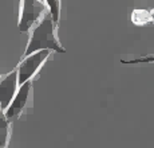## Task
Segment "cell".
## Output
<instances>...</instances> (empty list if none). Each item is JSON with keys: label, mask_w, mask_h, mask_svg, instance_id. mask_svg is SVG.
Segmentation results:
<instances>
[{"label": "cell", "mask_w": 154, "mask_h": 148, "mask_svg": "<svg viewBox=\"0 0 154 148\" xmlns=\"http://www.w3.org/2000/svg\"><path fill=\"white\" fill-rule=\"evenodd\" d=\"M40 50L66 53L64 47L60 44V40L58 39V35H56V23L54 22L48 11L44 14V16L39 20L38 24H35L34 30H32L28 44L26 47L24 57L40 51Z\"/></svg>", "instance_id": "6da1fadb"}, {"label": "cell", "mask_w": 154, "mask_h": 148, "mask_svg": "<svg viewBox=\"0 0 154 148\" xmlns=\"http://www.w3.org/2000/svg\"><path fill=\"white\" fill-rule=\"evenodd\" d=\"M48 11L46 3L43 0H22L20 5V18H19V31L27 32Z\"/></svg>", "instance_id": "7a4b0ae2"}, {"label": "cell", "mask_w": 154, "mask_h": 148, "mask_svg": "<svg viewBox=\"0 0 154 148\" xmlns=\"http://www.w3.org/2000/svg\"><path fill=\"white\" fill-rule=\"evenodd\" d=\"M50 53L51 51H48V50H40V51H36L34 54H29L23 58V61L20 62L16 69L19 86L24 82L31 81V78L39 72V69L43 66L47 58L50 57Z\"/></svg>", "instance_id": "3957f363"}, {"label": "cell", "mask_w": 154, "mask_h": 148, "mask_svg": "<svg viewBox=\"0 0 154 148\" xmlns=\"http://www.w3.org/2000/svg\"><path fill=\"white\" fill-rule=\"evenodd\" d=\"M31 97H32V82L27 81L19 86L14 100L10 104V106L4 111L5 117H7L8 120L17 118L26 111L28 104L31 102Z\"/></svg>", "instance_id": "277c9868"}, {"label": "cell", "mask_w": 154, "mask_h": 148, "mask_svg": "<svg viewBox=\"0 0 154 148\" xmlns=\"http://www.w3.org/2000/svg\"><path fill=\"white\" fill-rule=\"evenodd\" d=\"M17 89H19V82H17L16 70H12L0 78V108L3 112L10 106Z\"/></svg>", "instance_id": "5b68a950"}, {"label": "cell", "mask_w": 154, "mask_h": 148, "mask_svg": "<svg viewBox=\"0 0 154 148\" xmlns=\"http://www.w3.org/2000/svg\"><path fill=\"white\" fill-rule=\"evenodd\" d=\"M10 120L5 117L4 112L0 113V148H7L8 140H10Z\"/></svg>", "instance_id": "8992f818"}, {"label": "cell", "mask_w": 154, "mask_h": 148, "mask_svg": "<svg viewBox=\"0 0 154 148\" xmlns=\"http://www.w3.org/2000/svg\"><path fill=\"white\" fill-rule=\"evenodd\" d=\"M131 22L138 26H143L150 22V14L147 10H135L131 14Z\"/></svg>", "instance_id": "52a82bcc"}, {"label": "cell", "mask_w": 154, "mask_h": 148, "mask_svg": "<svg viewBox=\"0 0 154 148\" xmlns=\"http://www.w3.org/2000/svg\"><path fill=\"white\" fill-rule=\"evenodd\" d=\"M46 3L47 8H48V12L51 14L52 19L55 23L59 22V18H60V0H43Z\"/></svg>", "instance_id": "ba28073f"}, {"label": "cell", "mask_w": 154, "mask_h": 148, "mask_svg": "<svg viewBox=\"0 0 154 148\" xmlns=\"http://www.w3.org/2000/svg\"><path fill=\"white\" fill-rule=\"evenodd\" d=\"M140 62H145V63H152L154 62V53L150 55H145V57H140V58H135V59H131V61H125L123 63H140Z\"/></svg>", "instance_id": "9c48e42d"}, {"label": "cell", "mask_w": 154, "mask_h": 148, "mask_svg": "<svg viewBox=\"0 0 154 148\" xmlns=\"http://www.w3.org/2000/svg\"><path fill=\"white\" fill-rule=\"evenodd\" d=\"M149 14H150V22L154 23V8H153L152 11H149Z\"/></svg>", "instance_id": "30bf717a"}, {"label": "cell", "mask_w": 154, "mask_h": 148, "mask_svg": "<svg viewBox=\"0 0 154 148\" xmlns=\"http://www.w3.org/2000/svg\"><path fill=\"white\" fill-rule=\"evenodd\" d=\"M0 111H2V108H0ZM0 113H2V112H0Z\"/></svg>", "instance_id": "8fae6325"}]
</instances>
